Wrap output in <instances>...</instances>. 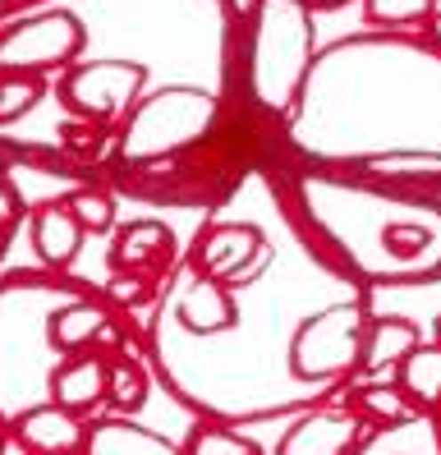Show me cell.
Here are the masks:
<instances>
[{"mask_svg": "<svg viewBox=\"0 0 441 455\" xmlns=\"http://www.w3.org/2000/svg\"><path fill=\"white\" fill-rule=\"evenodd\" d=\"M290 139L317 162L381 180L441 175V56L405 37H354L309 69Z\"/></svg>", "mask_w": 441, "mask_h": 455, "instance_id": "obj_1", "label": "cell"}, {"mask_svg": "<svg viewBox=\"0 0 441 455\" xmlns=\"http://www.w3.org/2000/svg\"><path fill=\"white\" fill-rule=\"evenodd\" d=\"M299 217L345 272L364 281L441 276V203L386 194L358 180L303 175L294 184Z\"/></svg>", "mask_w": 441, "mask_h": 455, "instance_id": "obj_2", "label": "cell"}, {"mask_svg": "<svg viewBox=\"0 0 441 455\" xmlns=\"http://www.w3.org/2000/svg\"><path fill=\"white\" fill-rule=\"evenodd\" d=\"M244 84L267 116L294 111L313 69V14L303 0H258L244 37Z\"/></svg>", "mask_w": 441, "mask_h": 455, "instance_id": "obj_3", "label": "cell"}, {"mask_svg": "<svg viewBox=\"0 0 441 455\" xmlns=\"http://www.w3.org/2000/svg\"><path fill=\"white\" fill-rule=\"evenodd\" d=\"M368 327H373V317L358 299L331 304L313 317H303L285 340V372L313 391H331L364 363Z\"/></svg>", "mask_w": 441, "mask_h": 455, "instance_id": "obj_4", "label": "cell"}, {"mask_svg": "<svg viewBox=\"0 0 441 455\" xmlns=\"http://www.w3.org/2000/svg\"><path fill=\"white\" fill-rule=\"evenodd\" d=\"M216 97L203 88H161L124 116L120 162H161L203 143L216 124Z\"/></svg>", "mask_w": 441, "mask_h": 455, "instance_id": "obj_5", "label": "cell"}, {"mask_svg": "<svg viewBox=\"0 0 441 455\" xmlns=\"http://www.w3.org/2000/svg\"><path fill=\"white\" fill-rule=\"evenodd\" d=\"M88 46V28L83 19L69 10H42L10 23L0 33V74H19V78H42L51 69H65L83 56Z\"/></svg>", "mask_w": 441, "mask_h": 455, "instance_id": "obj_6", "label": "cell"}, {"mask_svg": "<svg viewBox=\"0 0 441 455\" xmlns=\"http://www.w3.org/2000/svg\"><path fill=\"white\" fill-rule=\"evenodd\" d=\"M148 88V69L133 60H92V65H74L60 84V97L69 106V116L78 120H124Z\"/></svg>", "mask_w": 441, "mask_h": 455, "instance_id": "obj_7", "label": "cell"}, {"mask_svg": "<svg viewBox=\"0 0 441 455\" xmlns=\"http://www.w3.org/2000/svg\"><path fill=\"white\" fill-rule=\"evenodd\" d=\"M165 313H175V323L193 336H220V331H230L239 327V304H235V294L203 276V272H180L175 290H171V304H165Z\"/></svg>", "mask_w": 441, "mask_h": 455, "instance_id": "obj_8", "label": "cell"}, {"mask_svg": "<svg viewBox=\"0 0 441 455\" xmlns=\"http://www.w3.org/2000/svg\"><path fill=\"white\" fill-rule=\"evenodd\" d=\"M364 433H368V423L358 419V410L317 405L290 423V433L281 437L276 455H349Z\"/></svg>", "mask_w": 441, "mask_h": 455, "instance_id": "obj_9", "label": "cell"}, {"mask_svg": "<svg viewBox=\"0 0 441 455\" xmlns=\"http://www.w3.org/2000/svg\"><path fill=\"white\" fill-rule=\"evenodd\" d=\"M10 433L23 442L28 455H78L83 451V437H88V427H83L78 414L60 410V405H28L14 423Z\"/></svg>", "mask_w": 441, "mask_h": 455, "instance_id": "obj_10", "label": "cell"}, {"mask_svg": "<svg viewBox=\"0 0 441 455\" xmlns=\"http://www.w3.org/2000/svg\"><path fill=\"white\" fill-rule=\"evenodd\" d=\"M262 244H267V235L258 226H216L198 244V272L212 281H226V276L239 281L262 258Z\"/></svg>", "mask_w": 441, "mask_h": 455, "instance_id": "obj_11", "label": "cell"}, {"mask_svg": "<svg viewBox=\"0 0 441 455\" xmlns=\"http://www.w3.org/2000/svg\"><path fill=\"white\" fill-rule=\"evenodd\" d=\"M92 340H116V327H110V317L97 299L74 294V299H65L60 308L46 313V345L55 355H78Z\"/></svg>", "mask_w": 441, "mask_h": 455, "instance_id": "obj_12", "label": "cell"}, {"mask_svg": "<svg viewBox=\"0 0 441 455\" xmlns=\"http://www.w3.org/2000/svg\"><path fill=\"white\" fill-rule=\"evenodd\" d=\"M106 372L110 363L101 355H78V359H65L60 368H51L46 378V391H51V405H60L69 414H88L106 400Z\"/></svg>", "mask_w": 441, "mask_h": 455, "instance_id": "obj_13", "label": "cell"}, {"mask_svg": "<svg viewBox=\"0 0 441 455\" xmlns=\"http://www.w3.org/2000/svg\"><path fill=\"white\" fill-rule=\"evenodd\" d=\"M349 455H441V414H413L396 427H368Z\"/></svg>", "mask_w": 441, "mask_h": 455, "instance_id": "obj_14", "label": "cell"}, {"mask_svg": "<svg viewBox=\"0 0 441 455\" xmlns=\"http://www.w3.org/2000/svg\"><path fill=\"white\" fill-rule=\"evenodd\" d=\"M78 455H184V446L152 433V427H138V423H124V419H106V423L88 427Z\"/></svg>", "mask_w": 441, "mask_h": 455, "instance_id": "obj_15", "label": "cell"}, {"mask_svg": "<svg viewBox=\"0 0 441 455\" xmlns=\"http://www.w3.org/2000/svg\"><path fill=\"white\" fill-rule=\"evenodd\" d=\"M83 244V226L74 221V212L65 203H42L33 217V249L46 267H69Z\"/></svg>", "mask_w": 441, "mask_h": 455, "instance_id": "obj_16", "label": "cell"}, {"mask_svg": "<svg viewBox=\"0 0 441 455\" xmlns=\"http://www.w3.org/2000/svg\"><path fill=\"white\" fill-rule=\"evenodd\" d=\"M400 391L419 414H441V340H423L400 359Z\"/></svg>", "mask_w": 441, "mask_h": 455, "instance_id": "obj_17", "label": "cell"}, {"mask_svg": "<svg viewBox=\"0 0 441 455\" xmlns=\"http://www.w3.org/2000/svg\"><path fill=\"white\" fill-rule=\"evenodd\" d=\"M171 235H165V226L156 221H133L120 230L116 249H110V267H124V272H152V267H161L165 258H171Z\"/></svg>", "mask_w": 441, "mask_h": 455, "instance_id": "obj_18", "label": "cell"}, {"mask_svg": "<svg viewBox=\"0 0 441 455\" xmlns=\"http://www.w3.org/2000/svg\"><path fill=\"white\" fill-rule=\"evenodd\" d=\"M413 345H423L419 327L405 323V317H377V323L368 327V340H364V363L358 368H368V372H381V368H391L400 363Z\"/></svg>", "mask_w": 441, "mask_h": 455, "instance_id": "obj_19", "label": "cell"}, {"mask_svg": "<svg viewBox=\"0 0 441 455\" xmlns=\"http://www.w3.org/2000/svg\"><path fill=\"white\" fill-rule=\"evenodd\" d=\"M413 410L409 400H405V391L400 387H368V391H358V419L364 423H373V427H396V423H409Z\"/></svg>", "mask_w": 441, "mask_h": 455, "instance_id": "obj_20", "label": "cell"}, {"mask_svg": "<svg viewBox=\"0 0 441 455\" xmlns=\"http://www.w3.org/2000/svg\"><path fill=\"white\" fill-rule=\"evenodd\" d=\"M184 455H262V451H258V442H248L244 433H230L226 423H203V427H193V433H188Z\"/></svg>", "mask_w": 441, "mask_h": 455, "instance_id": "obj_21", "label": "cell"}, {"mask_svg": "<svg viewBox=\"0 0 441 455\" xmlns=\"http://www.w3.org/2000/svg\"><path fill=\"white\" fill-rule=\"evenodd\" d=\"M143 395H148L143 368H138L133 359H116V363H110V372H106V400H110V405L138 410V405H143Z\"/></svg>", "mask_w": 441, "mask_h": 455, "instance_id": "obj_22", "label": "cell"}, {"mask_svg": "<svg viewBox=\"0 0 441 455\" xmlns=\"http://www.w3.org/2000/svg\"><path fill=\"white\" fill-rule=\"evenodd\" d=\"M37 97H42V78L0 74V124H10V120H19L23 111H33Z\"/></svg>", "mask_w": 441, "mask_h": 455, "instance_id": "obj_23", "label": "cell"}, {"mask_svg": "<svg viewBox=\"0 0 441 455\" xmlns=\"http://www.w3.org/2000/svg\"><path fill=\"white\" fill-rule=\"evenodd\" d=\"M65 207L74 212V221L83 230H110V221H116V203H110L106 194H97V189H74L65 198Z\"/></svg>", "mask_w": 441, "mask_h": 455, "instance_id": "obj_24", "label": "cell"}, {"mask_svg": "<svg viewBox=\"0 0 441 455\" xmlns=\"http://www.w3.org/2000/svg\"><path fill=\"white\" fill-rule=\"evenodd\" d=\"M437 0H368V14L386 28H400V23H413V19H428Z\"/></svg>", "mask_w": 441, "mask_h": 455, "instance_id": "obj_25", "label": "cell"}, {"mask_svg": "<svg viewBox=\"0 0 441 455\" xmlns=\"http://www.w3.org/2000/svg\"><path fill=\"white\" fill-rule=\"evenodd\" d=\"M14 189H10V180H0V221H14Z\"/></svg>", "mask_w": 441, "mask_h": 455, "instance_id": "obj_26", "label": "cell"}, {"mask_svg": "<svg viewBox=\"0 0 441 455\" xmlns=\"http://www.w3.org/2000/svg\"><path fill=\"white\" fill-rule=\"evenodd\" d=\"M432 37H437V46H441V14L432 19Z\"/></svg>", "mask_w": 441, "mask_h": 455, "instance_id": "obj_27", "label": "cell"}, {"mask_svg": "<svg viewBox=\"0 0 441 455\" xmlns=\"http://www.w3.org/2000/svg\"><path fill=\"white\" fill-rule=\"evenodd\" d=\"M5 427H10V419H5V410H0V433H5Z\"/></svg>", "mask_w": 441, "mask_h": 455, "instance_id": "obj_28", "label": "cell"}, {"mask_svg": "<svg viewBox=\"0 0 441 455\" xmlns=\"http://www.w3.org/2000/svg\"><path fill=\"white\" fill-rule=\"evenodd\" d=\"M432 14H441V0H437V5H432Z\"/></svg>", "mask_w": 441, "mask_h": 455, "instance_id": "obj_29", "label": "cell"}, {"mask_svg": "<svg viewBox=\"0 0 441 455\" xmlns=\"http://www.w3.org/2000/svg\"><path fill=\"white\" fill-rule=\"evenodd\" d=\"M437 340H441V327H437Z\"/></svg>", "mask_w": 441, "mask_h": 455, "instance_id": "obj_30", "label": "cell"}]
</instances>
